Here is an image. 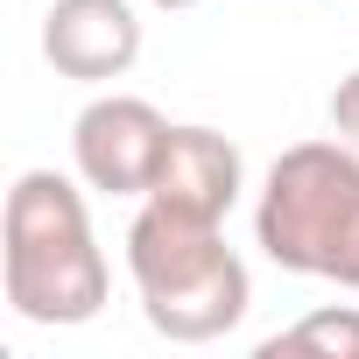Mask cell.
I'll return each instance as SVG.
<instances>
[{
	"label": "cell",
	"mask_w": 359,
	"mask_h": 359,
	"mask_svg": "<svg viewBox=\"0 0 359 359\" xmlns=\"http://www.w3.org/2000/svg\"><path fill=\"white\" fill-rule=\"evenodd\" d=\"M8 303L22 324H92L106 310V254L85 191L57 169H22L8 191Z\"/></svg>",
	"instance_id": "1"
},
{
	"label": "cell",
	"mask_w": 359,
	"mask_h": 359,
	"mask_svg": "<svg viewBox=\"0 0 359 359\" xmlns=\"http://www.w3.org/2000/svg\"><path fill=\"white\" fill-rule=\"evenodd\" d=\"M127 275L141 289V317L169 345H212L254 303L247 261L226 247V233L212 219L169 212L155 198H141V212L127 226Z\"/></svg>",
	"instance_id": "2"
},
{
	"label": "cell",
	"mask_w": 359,
	"mask_h": 359,
	"mask_svg": "<svg viewBox=\"0 0 359 359\" xmlns=\"http://www.w3.org/2000/svg\"><path fill=\"white\" fill-rule=\"evenodd\" d=\"M254 240L275 268L359 289V148L352 141H296L275 155Z\"/></svg>",
	"instance_id": "3"
},
{
	"label": "cell",
	"mask_w": 359,
	"mask_h": 359,
	"mask_svg": "<svg viewBox=\"0 0 359 359\" xmlns=\"http://www.w3.org/2000/svg\"><path fill=\"white\" fill-rule=\"evenodd\" d=\"M162 148H169V120L134 92H106L71 120V162L106 198H148Z\"/></svg>",
	"instance_id": "4"
},
{
	"label": "cell",
	"mask_w": 359,
	"mask_h": 359,
	"mask_svg": "<svg viewBox=\"0 0 359 359\" xmlns=\"http://www.w3.org/2000/svg\"><path fill=\"white\" fill-rule=\"evenodd\" d=\"M43 57L57 64V78H78V85L127 78L141 57V15L127 0H50Z\"/></svg>",
	"instance_id": "5"
},
{
	"label": "cell",
	"mask_w": 359,
	"mask_h": 359,
	"mask_svg": "<svg viewBox=\"0 0 359 359\" xmlns=\"http://www.w3.org/2000/svg\"><path fill=\"white\" fill-rule=\"evenodd\" d=\"M148 198L169 205V212L226 226V212L240 205V148L219 127H169V148H162V169H155Z\"/></svg>",
	"instance_id": "6"
},
{
	"label": "cell",
	"mask_w": 359,
	"mask_h": 359,
	"mask_svg": "<svg viewBox=\"0 0 359 359\" xmlns=\"http://www.w3.org/2000/svg\"><path fill=\"white\" fill-rule=\"evenodd\" d=\"M261 352H268V359H282V352H324V359H359V310H352V303L310 310V317H296L289 331H275V338H268Z\"/></svg>",
	"instance_id": "7"
},
{
	"label": "cell",
	"mask_w": 359,
	"mask_h": 359,
	"mask_svg": "<svg viewBox=\"0 0 359 359\" xmlns=\"http://www.w3.org/2000/svg\"><path fill=\"white\" fill-rule=\"evenodd\" d=\"M331 134L359 148V71H345L338 92H331Z\"/></svg>",
	"instance_id": "8"
},
{
	"label": "cell",
	"mask_w": 359,
	"mask_h": 359,
	"mask_svg": "<svg viewBox=\"0 0 359 359\" xmlns=\"http://www.w3.org/2000/svg\"><path fill=\"white\" fill-rule=\"evenodd\" d=\"M155 8H169V15H176V8H198V0H155Z\"/></svg>",
	"instance_id": "9"
}]
</instances>
